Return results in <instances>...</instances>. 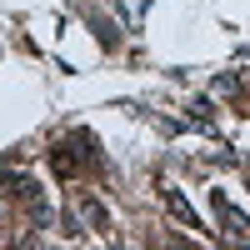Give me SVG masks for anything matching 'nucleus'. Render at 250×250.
I'll use <instances>...</instances> for the list:
<instances>
[{
    "mask_svg": "<svg viewBox=\"0 0 250 250\" xmlns=\"http://www.w3.org/2000/svg\"><path fill=\"white\" fill-rule=\"evenodd\" d=\"M215 210H220V220H225V225H230V230H235V235H250V220H245L240 210H230V205H225V200H215Z\"/></svg>",
    "mask_w": 250,
    "mask_h": 250,
    "instance_id": "obj_1",
    "label": "nucleus"
},
{
    "mask_svg": "<svg viewBox=\"0 0 250 250\" xmlns=\"http://www.w3.org/2000/svg\"><path fill=\"white\" fill-rule=\"evenodd\" d=\"M80 210H85V220L95 225V230H105V225H110V220H105V210H100L95 200H80Z\"/></svg>",
    "mask_w": 250,
    "mask_h": 250,
    "instance_id": "obj_3",
    "label": "nucleus"
},
{
    "mask_svg": "<svg viewBox=\"0 0 250 250\" xmlns=\"http://www.w3.org/2000/svg\"><path fill=\"white\" fill-rule=\"evenodd\" d=\"M165 205H170V210H175V215H180L185 225H200V220H195V210H190V205H185V200H180L175 190H165Z\"/></svg>",
    "mask_w": 250,
    "mask_h": 250,
    "instance_id": "obj_2",
    "label": "nucleus"
}]
</instances>
